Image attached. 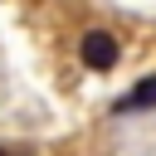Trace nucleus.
Listing matches in <instances>:
<instances>
[{
	"instance_id": "f257e3e1",
	"label": "nucleus",
	"mask_w": 156,
	"mask_h": 156,
	"mask_svg": "<svg viewBox=\"0 0 156 156\" xmlns=\"http://www.w3.org/2000/svg\"><path fill=\"white\" fill-rule=\"evenodd\" d=\"M78 54H83V63H88L93 73H107V68H117L122 44H117V34H107V29H88V34L78 39Z\"/></svg>"
},
{
	"instance_id": "f03ea898",
	"label": "nucleus",
	"mask_w": 156,
	"mask_h": 156,
	"mask_svg": "<svg viewBox=\"0 0 156 156\" xmlns=\"http://www.w3.org/2000/svg\"><path fill=\"white\" fill-rule=\"evenodd\" d=\"M141 107H156V73H146V78L117 102V112H141Z\"/></svg>"
},
{
	"instance_id": "7ed1b4c3",
	"label": "nucleus",
	"mask_w": 156,
	"mask_h": 156,
	"mask_svg": "<svg viewBox=\"0 0 156 156\" xmlns=\"http://www.w3.org/2000/svg\"><path fill=\"white\" fill-rule=\"evenodd\" d=\"M0 156H5V151H0Z\"/></svg>"
}]
</instances>
